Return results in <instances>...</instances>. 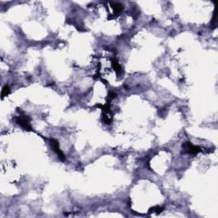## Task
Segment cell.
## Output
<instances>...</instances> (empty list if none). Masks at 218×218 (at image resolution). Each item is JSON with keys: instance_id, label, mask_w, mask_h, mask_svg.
<instances>
[{"instance_id": "obj_1", "label": "cell", "mask_w": 218, "mask_h": 218, "mask_svg": "<svg viewBox=\"0 0 218 218\" xmlns=\"http://www.w3.org/2000/svg\"><path fill=\"white\" fill-rule=\"evenodd\" d=\"M50 142H51L52 149H53L54 152L57 154V156H58V158H60V160H61V161H65V160H66V156H65V154H64L63 152L61 150L60 145H59V142H57L56 139H51V140H50Z\"/></svg>"}, {"instance_id": "obj_2", "label": "cell", "mask_w": 218, "mask_h": 218, "mask_svg": "<svg viewBox=\"0 0 218 218\" xmlns=\"http://www.w3.org/2000/svg\"><path fill=\"white\" fill-rule=\"evenodd\" d=\"M16 123L22 127L24 130H29V131L32 130V126H31L30 124V121H29V119L26 117L22 116V115L17 117L16 118Z\"/></svg>"}, {"instance_id": "obj_3", "label": "cell", "mask_w": 218, "mask_h": 218, "mask_svg": "<svg viewBox=\"0 0 218 218\" xmlns=\"http://www.w3.org/2000/svg\"><path fill=\"white\" fill-rule=\"evenodd\" d=\"M183 147L186 149V151L190 154H197L199 152H201V148L198 146H194L191 142H185L183 145Z\"/></svg>"}, {"instance_id": "obj_4", "label": "cell", "mask_w": 218, "mask_h": 218, "mask_svg": "<svg viewBox=\"0 0 218 218\" xmlns=\"http://www.w3.org/2000/svg\"><path fill=\"white\" fill-rule=\"evenodd\" d=\"M111 61H112V68L114 69V71L116 72L117 74L119 75V74L122 72V67L121 66L119 65V63H118V60H117L116 58H112Z\"/></svg>"}, {"instance_id": "obj_5", "label": "cell", "mask_w": 218, "mask_h": 218, "mask_svg": "<svg viewBox=\"0 0 218 218\" xmlns=\"http://www.w3.org/2000/svg\"><path fill=\"white\" fill-rule=\"evenodd\" d=\"M111 6L112 8V10H113L114 15H118L124 9V6L121 4H119V3H111Z\"/></svg>"}, {"instance_id": "obj_6", "label": "cell", "mask_w": 218, "mask_h": 218, "mask_svg": "<svg viewBox=\"0 0 218 218\" xmlns=\"http://www.w3.org/2000/svg\"><path fill=\"white\" fill-rule=\"evenodd\" d=\"M164 210V207H159V206H154V207H152V208L149 210V213H152L153 211H155L156 213H160L162 212Z\"/></svg>"}, {"instance_id": "obj_7", "label": "cell", "mask_w": 218, "mask_h": 218, "mask_svg": "<svg viewBox=\"0 0 218 218\" xmlns=\"http://www.w3.org/2000/svg\"><path fill=\"white\" fill-rule=\"evenodd\" d=\"M10 87L8 86V85H5V86L3 88V90H2V98H4V97H6V96H8V95L10 94Z\"/></svg>"}, {"instance_id": "obj_8", "label": "cell", "mask_w": 218, "mask_h": 218, "mask_svg": "<svg viewBox=\"0 0 218 218\" xmlns=\"http://www.w3.org/2000/svg\"><path fill=\"white\" fill-rule=\"evenodd\" d=\"M116 97H117L116 93H114V92H109V94H108V98H109V101H111V100L114 99V98H116Z\"/></svg>"}]
</instances>
